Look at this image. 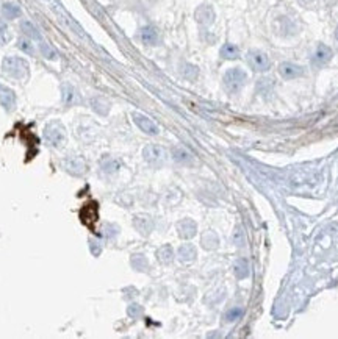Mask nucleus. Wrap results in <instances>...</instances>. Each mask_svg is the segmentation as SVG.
Here are the masks:
<instances>
[{"label": "nucleus", "instance_id": "f257e3e1", "mask_svg": "<svg viewBox=\"0 0 338 339\" xmlns=\"http://www.w3.org/2000/svg\"><path fill=\"white\" fill-rule=\"evenodd\" d=\"M2 69L6 75L16 80H26L30 73L28 63L21 56H6L2 63Z\"/></svg>", "mask_w": 338, "mask_h": 339}, {"label": "nucleus", "instance_id": "f03ea898", "mask_svg": "<svg viewBox=\"0 0 338 339\" xmlns=\"http://www.w3.org/2000/svg\"><path fill=\"white\" fill-rule=\"evenodd\" d=\"M247 81V73L241 68H230L226 71L224 77H222V83L224 88L230 94H236L238 91H241Z\"/></svg>", "mask_w": 338, "mask_h": 339}, {"label": "nucleus", "instance_id": "7ed1b4c3", "mask_svg": "<svg viewBox=\"0 0 338 339\" xmlns=\"http://www.w3.org/2000/svg\"><path fill=\"white\" fill-rule=\"evenodd\" d=\"M246 61L247 64H249V68L255 72H266L271 69V60L269 56L261 52V50H257V48H254V50H249L246 55Z\"/></svg>", "mask_w": 338, "mask_h": 339}, {"label": "nucleus", "instance_id": "20e7f679", "mask_svg": "<svg viewBox=\"0 0 338 339\" xmlns=\"http://www.w3.org/2000/svg\"><path fill=\"white\" fill-rule=\"evenodd\" d=\"M143 156L147 163L152 164V166H161V164H164L168 160V152L164 150L161 145L147 144L143 150Z\"/></svg>", "mask_w": 338, "mask_h": 339}, {"label": "nucleus", "instance_id": "39448f33", "mask_svg": "<svg viewBox=\"0 0 338 339\" xmlns=\"http://www.w3.org/2000/svg\"><path fill=\"white\" fill-rule=\"evenodd\" d=\"M44 136L49 144L58 147L64 143V128L60 122H51L44 128Z\"/></svg>", "mask_w": 338, "mask_h": 339}, {"label": "nucleus", "instance_id": "423d86ee", "mask_svg": "<svg viewBox=\"0 0 338 339\" xmlns=\"http://www.w3.org/2000/svg\"><path fill=\"white\" fill-rule=\"evenodd\" d=\"M334 56V52L332 48L326 46V44H318L315 52H313V56H312V63L313 66H316V68H323V66H326L329 61L332 60Z\"/></svg>", "mask_w": 338, "mask_h": 339}, {"label": "nucleus", "instance_id": "0eeeda50", "mask_svg": "<svg viewBox=\"0 0 338 339\" xmlns=\"http://www.w3.org/2000/svg\"><path fill=\"white\" fill-rule=\"evenodd\" d=\"M279 73H280V77L285 80H296V78H301L304 73H306V71H304V68L299 64L285 61L279 66Z\"/></svg>", "mask_w": 338, "mask_h": 339}, {"label": "nucleus", "instance_id": "6e6552de", "mask_svg": "<svg viewBox=\"0 0 338 339\" xmlns=\"http://www.w3.org/2000/svg\"><path fill=\"white\" fill-rule=\"evenodd\" d=\"M131 118H133V122L136 123V127L141 131H144V133L152 135V136L158 135L160 128L156 127V123L152 119L147 118V116H144L141 113H133V114H131Z\"/></svg>", "mask_w": 338, "mask_h": 339}, {"label": "nucleus", "instance_id": "1a4fd4ad", "mask_svg": "<svg viewBox=\"0 0 338 339\" xmlns=\"http://www.w3.org/2000/svg\"><path fill=\"white\" fill-rule=\"evenodd\" d=\"M63 166L69 173H72V175H83L88 169L86 163L81 160L80 156H68V158L63 161Z\"/></svg>", "mask_w": 338, "mask_h": 339}, {"label": "nucleus", "instance_id": "9d476101", "mask_svg": "<svg viewBox=\"0 0 338 339\" xmlns=\"http://www.w3.org/2000/svg\"><path fill=\"white\" fill-rule=\"evenodd\" d=\"M0 105L5 111H13L16 108V94L11 88L0 85Z\"/></svg>", "mask_w": 338, "mask_h": 339}, {"label": "nucleus", "instance_id": "9b49d317", "mask_svg": "<svg viewBox=\"0 0 338 339\" xmlns=\"http://www.w3.org/2000/svg\"><path fill=\"white\" fill-rule=\"evenodd\" d=\"M215 10L210 6V5H201L197 6L196 10V21L202 24V25H211L213 22H215Z\"/></svg>", "mask_w": 338, "mask_h": 339}, {"label": "nucleus", "instance_id": "f8f14e48", "mask_svg": "<svg viewBox=\"0 0 338 339\" xmlns=\"http://www.w3.org/2000/svg\"><path fill=\"white\" fill-rule=\"evenodd\" d=\"M177 233L182 239H191L196 231H197V224L193 219H182L180 222H177Z\"/></svg>", "mask_w": 338, "mask_h": 339}, {"label": "nucleus", "instance_id": "ddd939ff", "mask_svg": "<svg viewBox=\"0 0 338 339\" xmlns=\"http://www.w3.org/2000/svg\"><path fill=\"white\" fill-rule=\"evenodd\" d=\"M133 227L139 235L147 236L154 230V220L149 216H135L133 218Z\"/></svg>", "mask_w": 338, "mask_h": 339}, {"label": "nucleus", "instance_id": "4468645a", "mask_svg": "<svg viewBox=\"0 0 338 339\" xmlns=\"http://www.w3.org/2000/svg\"><path fill=\"white\" fill-rule=\"evenodd\" d=\"M139 38H141V41L146 46H156L160 39L158 31H156V28L152 25H146L139 30Z\"/></svg>", "mask_w": 338, "mask_h": 339}, {"label": "nucleus", "instance_id": "2eb2a0df", "mask_svg": "<svg viewBox=\"0 0 338 339\" xmlns=\"http://www.w3.org/2000/svg\"><path fill=\"white\" fill-rule=\"evenodd\" d=\"M177 256H179V260L182 263H193L196 260V256H197V250H196V247L193 244H183L179 249Z\"/></svg>", "mask_w": 338, "mask_h": 339}, {"label": "nucleus", "instance_id": "dca6fc26", "mask_svg": "<svg viewBox=\"0 0 338 339\" xmlns=\"http://www.w3.org/2000/svg\"><path fill=\"white\" fill-rule=\"evenodd\" d=\"M172 160L180 164H189V163H193V155L189 153L185 147L177 145L172 148Z\"/></svg>", "mask_w": 338, "mask_h": 339}, {"label": "nucleus", "instance_id": "f3484780", "mask_svg": "<svg viewBox=\"0 0 338 339\" xmlns=\"http://www.w3.org/2000/svg\"><path fill=\"white\" fill-rule=\"evenodd\" d=\"M234 274L238 280H244L249 277V263L246 258L236 260L234 264Z\"/></svg>", "mask_w": 338, "mask_h": 339}, {"label": "nucleus", "instance_id": "a211bd4d", "mask_svg": "<svg viewBox=\"0 0 338 339\" xmlns=\"http://www.w3.org/2000/svg\"><path fill=\"white\" fill-rule=\"evenodd\" d=\"M21 30L28 39H33V41H41V39H43V38H41L39 30L35 27V24H31L30 21H22L21 22Z\"/></svg>", "mask_w": 338, "mask_h": 339}, {"label": "nucleus", "instance_id": "6ab92c4d", "mask_svg": "<svg viewBox=\"0 0 338 339\" xmlns=\"http://www.w3.org/2000/svg\"><path fill=\"white\" fill-rule=\"evenodd\" d=\"M156 260H158L161 264H171L172 260H174V250L169 244L161 245L158 250H156Z\"/></svg>", "mask_w": 338, "mask_h": 339}, {"label": "nucleus", "instance_id": "aec40b11", "mask_svg": "<svg viewBox=\"0 0 338 339\" xmlns=\"http://www.w3.org/2000/svg\"><path fill=\"white\" fill-rule=\"evenodd\" d=\"M97 208L96 205H88L83 208V211H81V220H83V224L88 225V227H93V224L97 220Z\"/></svg>", "mask_w": 338, "mask_h": 339}, {"label": "nucleus", "instance_id": "412c9836", "mask_svg": "<svg viewBox=\"0 0 338 339\" xmlns=\"http://www.w3.org/2000/svg\"><path fill=\"white\" fill-rule=\"evenodd\" d=\"M201 244L205 250H215L216 247L219 245V239H218V235L215 233V231H207L202 239H201Z\"/></svg>", "mask_w": 338, "mask_h": 339}, {"label": "nucleus", "instance_id": "4be33fe9", "mask_svg": "<svg viewBox=\"0 0 338 339\" xmlns=\"http://www.w3.org/2000/svg\"><path fill=\"white\" fill-rule=\"evenodd\" d=\"M221 56L224 58V60H238L240 58V48H238L235 44L232 43H227L221 47Z\"/></svg>", "mask_w": 338, "mask_h": 339}, {"label": "nucleus", "instance_id": "5701e85b", "mask_svg": "<svg viewBox=\"0 0 338 339\" xmlns=\"http://www.w3.org/2000/svg\"><path fill=\"white\" fill-rule=\"evenodd\" d=\"M2 13L6 19H16L21 16V8L18 3H14V2H6L2 6Z\"/></svg>", "mask_w": 338, "mask_h": 339}, {"label": "nucleus", "instance_id": "b1692460", "mask_svg": "<svg viewBox=\"0 0 338 339\" xmlns=\"http://www.w3.org/2000/svg\"><path fill=\"white\" fill-rule=\"evenodd\" d=\"M91 105H93L94 111H96V113H99V114H102V116H105L106 113H108V110H110V103L106 102L105 98H101V97L93 98Z\"/></svg>", "mask_w": 338, "mask_h": 339}, {"label": "nucleus", "instance_id": "393cba45", "mask_svg": "<svg viewBox=\"0 0 338 339\" xmlns=\"http://www.w3.org/2000/svg\"><path fill=\"white\" fill-rule=\"evenodd\" d=\"M101 166L104 169V172L106 173H114L118 169H119V161H116L114 158H110V156H106V158L102 160Z\"/></svg>", "mask_w": 338, "mask_h": 339}, {"label": "nucleus", "instance_id": "a878e982", "mask_svg": "<svg viewBox=\"0 0 338 339\" xmlns=\"http://www.w3.org/2000/svg\"><path fill=\"white\" fill-rule=\"evenodd\" d=\"M63 102L66 105H72L76 102V89L68 83L63 85Z\"/></svg>", "mask_w": 338, "mask_h": 339}, {"label": "nucleus", "instance_id": "bb28decb", "mask_svg": "<svg viewBox=\"0 0 338 339\" xmlns=\"http://www.w3.org/2000/svg\"><path fill=\"white\" fill-rule=\"evenodd\" d=\"M131 266H133L136 270H146L149 263H147L144 255H133L131 256Z\"/></svg>", "mask_w": 338, "mask_h": 339}, {"label": "nucleus", "instance_id": "cd10ccee", "mask_svg": "<svg viewBox=\"0 0 338 339\" xmlns=\"http://www.w3.org/2000/svg\"><path fill=\"white\" fill-rule=\"evenodd\" d=\"M39 50L44 58H47V60H55L56 58V52L52 48V46L47 44V43H43V41H39Z\"/></svg>", "mask_w": 338, "mask_h": 339}, {"label": "nucleus", "instance_id": "c85d7f7f", "mask_svg": "<svg viewBox=\"0 0 338 339\" xmlns=\"http://www.w3.org/2000/svg\"><path fill=\"white\" fill-rule=\"evenodd\" d=\"M18 47L21 48L22 52H26V53H28V55H35V47H33V44H31V41L26 36V38H21L19 41H18Z\"/></svg>", "mask_w": 338, "mask_h": 339}, {"label": "nucleus", "instance_id": "c756f323", "mask_svg": "<svg viewBox=\"0 0 338 339\" xmlns=\"http://www.w3.org/2000/svg\"><path fill=\"white\" fill-rule=\"evenodd\" d=\"M243 314H244V311H243L240 307H235V308H230V310L226 313L224 317H226L227 322H235V320H238V319H241Z\"/></svg>", "mask_w": 338, "mask_h": 339}, {"label": "nucleus", "instance_id": "7c9ffc66", "mask_svg": "<svg viewBox=\"0 0 338 339\" xmlns=\"http://www.w3.org/2000/svg\"><path fill=\"white\" fill-rule=\"evenodd\" d=\"M10 41V31H8L6 24L0 21V46L6 44Z\"/></svg>", "mask_w": 338, "mask_h": 339}, {"label": "nucleus", "instance_id": "2f4dec72", "mask_svg": "<svg viewBox=\"0 0 338 339\" xmlns=\"http://www.w3.org/2000/svg\"><path fill=\"white\" fill-rule=\"evenodd\" d=\"M197 73H199V71H197L196 66L193 64H185V68H183V75L188 78V80H194L197 77Z\"/></svg>", "mask_w": 338, "mask_h": 339}, {"label": "nucleus", "instance_id": "473e14b6", "mask_svg": "<svg viewBox=\"0 0 338 339\" xmlns=\"http://www.w3.org/2000/svg\"><path fill=\"white\" fill-rule=\"evenodd\" d=\"M127 313H129V316L130 317H139L143 314V308H141V305H136V303H133V305H130V307L127 308Z\"/></svg>", "mask_w": 338, "mask_h": 339}, {"label": "nucleus", "instance_id": "72a5a7b5", "mask_svg": "<svg viewBox=\"0 0 338 339\" xmlns=\"http://www.w3.org/2000/svg\"><path fill=\"white\" fill-rule=\"evenodd\" d=\"M89 250H91V253L94 256H99L102 252V244L96 241V239H89Z\"/></svg>", "mask_w": 338, "mask_h": 339}, {"label": "nucleus", "instance_id": "f704fd0d", "mask_svg": "<svg viewBox=\"0 0 338 339\" xmlns=\"http://www.w3.org/2000/svg\"><path fill=\"white\" fill-rule=\"evenodd\" d=\"M234 242L235 245H243L244 244V236H243V230L241 228H236L235 233H234Z\"/></svg>", "mask_w": 338, "mask_h": 339}, {"label": "nucleus", "instance_id": "c9c22d12", "mask_svg": "<svg viewBox=\"0 0 338 339\" xmlns=\"http://www.w3.org/2000/svg\"><path fill=\"white\" fill-rule=\"evenodd\" d=\"M301 3H310V2H315V0H299Z\"/></svg>", "mask_w": 338, "mask_h": 339}, {"label": "nucleus", "instance_id": "e433bc0d", "mask_svg": "<svg viewBox=\"0 0 338 339\" xmlns=\"http://www.w3.org/2000/svg\"><path fill=\"white\" fill-rule=\"evenodd\" d=\"M335 38H337V41H338V27H337V30H335Z\"/></svg>", "mask_w": 338, "mask_h": 339}]
</instances>
